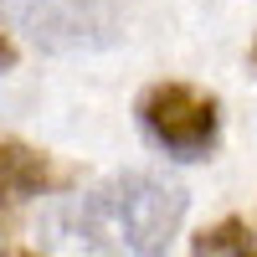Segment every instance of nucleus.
I'll use <instances>...</instances> for the list:
<instances>
[{
    "instance_id": "1",
    "label": "nucleus",
    "mask_w": 257,
    "mask_h": 257,
    "mask_svg": "<svg viewBox=\"0 0 257 257\" xmlns=\"http://www.w3.org/2000/svg\"><path fill=\"white\" fill-rule=\"evenodd\" d=\"M180 221H185V190L160 175H118L77 211V226L88 231V257H98L93 247L155 257L170 247Z\"/></svg>"
},
{
    "instance_id": "2",
    "label": "nucleus",
    "mask_w": 257,
    "mask_h": 257,
    "mask_svg": "<svg viewBox=\"0 0 257 257\" xmlns=\"http://www.w3.org/2000/svg\"><path fill=\"white\" fill-rule=\"evenodd\" d=\"M139 118L149 128V139L175 160H206L211 144H216V123H221L216 118V98L185 88V82L149 88L144 103H139Z\"/></svg>"
},
{
    "instance_id": "3",
    "label": "nucleus",
    "mask_w": 257,
    "mask_h": 257,
    "mask_svg": "<svg viewBox=\"0 0 257 257\" xmlns=\"http://www.w3.org/2000/svg\"><path fill=\"white\" fill-rule=\"evenodd\" d=\"M47 185H52V170H47V160H41L36 149L0 144V221H11L16 211L31 196H41Z\"/></svg>"
},
{
    "instance_id": "4",
    "label": "nucleus",
    "mask_w": 257,
    "mask_h": 257,
    "mask_svg": "<svg viewBox=\"0 0 257 257\" xmlns=\"http://www.w3.org/2000/svg\"><path fill=\"white\" fill-rule=\"evenodd\" d=\"M190 257H257V242L247 221H216L211 231H201L190 242Z\"/></svg>"
},
{
    "instance_id": "5",
    "label": "nucleus",
    "mask_w": 257,
    "mask_h": 257,
    "mask_svg": "<svg viewBox=\"0 0 257 257\" xmlns=\"http://www.w3.org/2000/svg\"><path fill=\"white\" fill-rule=\"evenodd\" d=\"M0 67H16V47H11L6 36H0Z\"/></svg>"
},
{
    "instance_id": "6",
    "label": "nucleus",
    "mask_w": 257,
    "mask_h": 257,
    "mask_svg": "<svg viewBox=\"0 0 257 257\" xmlns=\"http://www.w3.org/2000/svg\"><path fill=\"white\" fill-rule=\"evenodd\" d=\"M6 257H31V252H6Z\"/></svg>"
},
{
    "instance_id": "7",
    "label": "nucleus",
    "mask_w": 257,
    "mask_h": 257,
    "mask_svg": "<svg viewBox=\"0 0 257 257\" xmlns=\"http://www.w3.org/2000/svg\"><path fill=\"white\" fill-rule=\"evenodd\" d=\"M252 67H257V47H252Z\"/></svg>"
}]
</instances>
